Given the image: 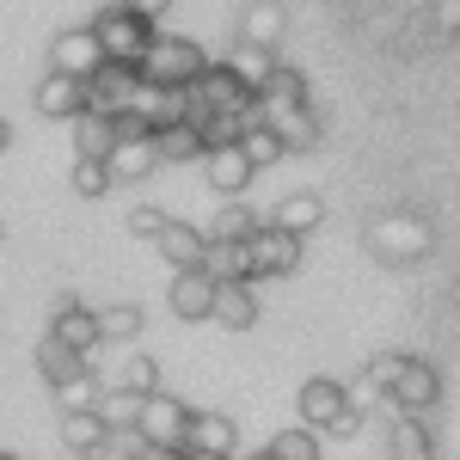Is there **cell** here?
Returning <instances> with one entry per match:
<instances>
[{
  "label": "cell",
  "instance_id": "cell-1",
  "mask_svg": "<svg viewBox=\"0 0 460 460\" xmlns=\"http://www.w3.org/2000/svg\"><path fill=\"white\" fill-rule=\"evenodd\" d=\"M136 68H142V80H154V86H190L197 74L209 68V49H203L197 37L154 31V43H147V56Z\"/></svg>",
  "mask_w": 460,
  "mask_h": 460
},
{
  "label": "cell",
  "instance_id": "cell-2",
  "mask_svg": "<svg viewBox=\"0 0 460 460\" xmlns=\"http://www.w3.org/2000/svg\"><path fill=\"white\" fill-rule=\"evenodd\" d=\"M429 246H436V234H429V221L418 209H387L368 227V252L381 264H418Z\"/></svg>",
  "mask_w": 460,
  "mask_h": 460
},
{
  "label": "cell",
  "instance_id": "cell-3",
  "mask_svg": "<svg viewBox=\"0 0 460 460\" xmlns=\"http://www.w3.org/2000/svg\"><path fill=\"white\" fill-rule=\"evenodd\" d=\"M160 25H147L142 13H129L123 0H111L105 13L93 19V37H99V49H105V62H142L147 43H154Z\"/></svg>",
  "mask_w": 460,
  "mask_h": 460
},
{
  "label": "cell",
  "instance_id": "cell-4",
  "mask_svg": "<svg viewBox=\"0 0 460 460\" xmlns=\"http://www.w3.org/2000/svg\"><path fill=\"white\" fill-rule=\"evenodd\" d=\"M221 111H258L246 86L234 80L227 62H209V68L190 80V123H203V117H221Z\"/></svg>",
  "mask_w": 460,
  "mask_h": 460
},
{
  "label": "cell",
  "instance_id": "cell-5",
  "mask_svg": "<svg viewBox=\"0 0 460 460\" xmlns=\"http://www.w3.org/2000/svg\"><path fill=\"white\" fill-rule=\"evenodd\" d=\"M184 429H190V405L178 399V393H147L142 411H136V436H142L147 448H184Z\"/></svg>",
  "mask_w": 460,
  "mask_h": 460
},
{
  "label": "cell",
  "instance_id": "cell-6",
  "mask_svg": "<svg viewBox=\"0 0 460 460\" xmlns=\"http://www.w3.org/2000/svg\"><path fill=\"white\" fill-rule=\"evenodd\" d=\"M136 86H142V68L136 62H99V68L86 74V111L123 117V111L136 105Z\"/></svg>",
  "mask_w": 460,
  "mask_h": 460
},
{
  "label": "cell",
  "instance_id": "cell-7",
  "mask_svg": "<svg viewBox=\"0 0 460 460\" xmlns=\"http://www.w3.org/2000/svg\"><path fill=\"white\" fill-rule=\"evenodd\" d=\"M252 252V283H264V277H295L301 270V240L277 227V221H258V234L246 240Z\"/></svg>",
  "mask_w": 460,
  "mask_h": 460
},
{
  "label": "cell",
  "instance_id": "cell-8",
  "mask_svg": "<svg viewBox=\"0 0 460 460\" xmlns=\"http://www.w3.org/2000/svg\"><path fill=\"white\" fill-rule=\"evenodd\" d=\"M387 399L399 405V411H411V418H429V411L442 405V375H436V362H424V356H405V368L393 375Z\"/></svg>",
  "mask_w": 460,
  "mask_h": 460
},
{
  "label": "cell",
  "instance_id": "cell-9",
  "mask_svg": "<svg viewBox=\"0 0 460 460\" xmlns=\"http://www.w3.org/2000/svg\"><path fill=\"white\" fill-rule=\"evenodd\" d=\"M31 111L43 117V123H74V117L86 111V80H80V74L49 68V74L31 86Z\"/></svg>",
  "mask_w": 460,
  "mask_h": 460
},
{
  "label": "cell",
  "instance_id": "cell-10",
  "mask_svg": "<svg viewBox=\"0 0 460 460\" xmlns=\"http://www.w3.org/2000/svg\"><path fill=\"white\" fill-rule=\"evenodd\" d=\"M295 411H301L307 429H332L350 411V387L338 375H314V381H301V393H295Z\"/></svg>",
  "mask_w": 460,
  "mask_h": 460
},
{
  "label": "cell",
  "instance_id": "cell-11",
  "mask_svg": "<svg viewBox=\"0 0 460 460\" xmlns=\"http://www.w3.org/2000/svg\"><path fill=\"white\" fill-rule=\"evenodd\" d=\"M166 307H172L178 325H209V314H215V277H209V270H172Z\"/></svg>",
  "mask_w": 460,
  "mask_h": 460
},
{
  "label": "cell",
  "instance_id": "cell-12",
  "mask_svg": "<svg viewBox=\"0 0 460 460\" xmlns=\"http://www.w3.org/2000/svg\"><path fill=\"white\" fill-rule=\"evenodd\" d=\"M264 123L277 129L283 154H319V147H325V117L314 111V99H307V105H288V111H277V117H264Z\"/></svg>",
  "mask_w": 460,
  "mask_h": 460
},
{
  "label": "cell",
  "instance_id": "cell-13",
  "mask_svg": "<svg viewBox=\"0 0 460 460\" xmlns=\"http://www.w3.org/2000/svg\"><path fill=\"white\" fill-rule=\"evenodd\" d=\"M111 178L117 184H147V178H160L166 166H160V147H154V136H123V142L111 147Z\"/></svg>",
  "mask_w": 460,
  "mask_h": 460
},
{
  "label": "cell",
  "instance_id": "cell-14",
  "mask_svg": "<svg viewBox=\"0 0 460 460\" xmlns=\"http://www.w3.org/2000/svg\"><path fill=\"white\" fill-rule=\"evenodd\" d=\"M49 332H56L62 344H74L80 356H93V350H99V307H86V301L62 295L56 314H49Z\"/></svg>",
  "mask_w": 460,
  "mask_h": 460
},
{
  "label": "cell",
  "instance_id": "cell-15",
  "mask_svg": "<svg viewBox=\"0 0 460 460\" xmlns=\"http://www.w3.org/2000/svg\"><path fill=\"white\" fill-rule=\"evenodd\" d=\"M105 62V49H99V37H93V25H68V31H56V43H49V68L62 74H86Z\"/></svg>",
  "mask_w": 460,
  "mask_h": 460
},
{
  "label": "cell",
  "instance_id": "cell-16",
  "mask_svg": "<svg viewBox=\"0 0 460 460\" xmlns=\"http://www.w3.org/2000/svg\"><path fill=\"white\" fill-rule=\"evenodd\" d=\"M203 178H209L215 197H246V184L258 172H252L246 154H240V142H227V147H209V154H203Z\"/></svg>",
  "mask_w": 460,
  "mask_h": 460
},
{
  "label": "cell",
  "instance_id": "cell-17",
  "mask_svg": "<svg viewBox=\"0 0 460 460\" xmlns=\"http://www.w3.org/2000/svg\"><path fill=\"white\" fill-rule=\"evenodd\" d=\"M31 368L43 375V387H62V381H74L80 368H93V356H80L74 344H62L56 332H43L31 344Z\"/></svg>",
  "mask_w": 460,
  "mask_h": 460
},
{
  "label": "cell",
  "instance_id": "cell-18",
  "mask_svg": "<svg viewBox=\"0 0 460 460\" xmlns=\"http://www.w3.org/2000/svg\"><path fill=\"white\" fill-rule=\"evenodd\" d=\"M184 448H203V455H240V424L227 411H190V429H184Z\"/></svg>",
  "mask_w": 460,
  "mask_h": 460
},
{
  "label": "cell",
  "instance_id": "cell-19",
  "mask_svg": "<svg viewBox=\"0 0 460 460\" xmlns=\"http://www.w3.org/2000/svg\"><path fill=\"white\" fill-rule=\"evenodd\" d=\"M264 221H277L295 240H307V234L325 227V197H319V190H288V197H277V209L264 215Z\"/></svg>",
  "mask_w": 460,
  "mask_h": 460
},
{
  "label": "cell",
  "instance_id": "cell-20",
  "mask_svg": "<svg viewBox=\"0 0 460 460\" xmlns=\"http://www.w3.org/2000/svg\"><path fill=\"white\" fill-rule=\"evenodd\" d=\"M203 246H209V234L190 227V221H178V215L160 227V240H154V252H160L172 270H197V264H203Z\"/></svg>",
  "mask_w": 460,
  "mask_h": 460
},
{
  "label": "cell",
  "instance_id": "cell-21",
  "mask_svg": "<svg viewBox=\"0 0 460 460\" xmlns=\"http://www.w3.org/2000/svg\"><path fill=\"white\" fill-rule=\"evenodd\" d=\"M234 37L277 49V43L288 37V6H283V0H252L246 13H240V25H234Z\"/></svg>",
  "mask_w": 460,
  "mask_h": 460
},
{
  "label": "cell",
  "instance_id": "cell-22",
  "mask_svg": "<svg viewBox=\"0 0 460 460\" xmlns=\"http://www.w3.org/2000/svg\"><path fill=\"white\" fill-rule=\"evenodd\" d=\"M209 325L252 332V325H258V288H252V283H215V314H209Z\"/></svg>",
  "mask_w": 460,
  "mask_h": 460
},
{
  "label": "cell",
  "instance_id": "cell-23",
  "mask_svg": "<svg viewBox=\"0 0 460 460\" xmlns=\"http://www.w3.org/2000/svg\"><path fill=\"white\" fill-rule=\"evenodd\" d=\"M221 62L234 68V80H240L246 93H258V86H264V80L277 74V49H264V43H246V37H234Z\"/></svg>",
  "mask_w": 460,
  "mask_h": 460
},
{
  "label": "cell",
  "instance_id": "cell-24",
  "mask_svg": "<svg viewBox=\"0 0 460 460\" xmlns=\"http://www.w3.org/2000/svg\"><path fill=\"white\" fill-rule=\"evenodd\" d=\"M252 99H258V117H277V111H288V105H307V74L277 62V74H270Z\"/></svg>",
  "mask_w": 460,
  "mask_h": 460
},
{
  "label": "cell",
  "instance_id": "cell-25",
  "mask_svg": "<svg viewBox=\"0 0 460 460\" xmlns=\"http://www.w3.org/2000/svg\"><path fill=\"white\" fill-rule=\"evenodd\" d=\"M99 381H105V387L136 393V399H147V393L160 387V362H154V356H142V350H123V356L105 368V375H99Z\"/></svg>",
  "mask_w": 460,
  "mask_h": 460
},
{
  "label": "cell",
  "instance_id": "cell-26",
  "mask_svg": "<svg viewBox=\"0 0 460 460\" xmlns=\"http://www.w3.org/2000/svg\"><path fill=\"white\" fill-rule=\"evenodd\" d=\"M197 270H209L215 283H252V252H246V240H209Z\"/></svg>",
  "mask_w": 460,
  "mask_h": 460
},
{
  "label": "cell",
  "instance_id": "cell-27",
  "mask_svg": "<svg viewBox=\"0 0 460 460\" xmlns=\"http://www.w3.org/2000/svg\"><path fill=\"white\" fill-rule=\"evenodd\" d=\"M387 455L393 460H436V436H429L424 418H411V411H399L387 429Z\"/></svg>",
  "mask_w": 460,
  "mask_h": 460
},
{
  "label": "cell",
  "instance_id": "cell-28",
  "mask_svg": "<svg viewBox=\"0 0 460 460\" xmlns=\"http://www.w3.org/2000/svg\"><path fill=\"white\" fill-rule=\"evenodd\" d=\"M111 147H117V117L80 111V117H74V154H80V160H111Z\"/></svg>",
  "mask_w": 460,
  "mask_h": 460
},
{
  "label": "cell",
  "instance_id": "cell-29",
  "mask_svg": "<svg viewBox=\"0 0 460 460\" xmlns=\"http://www.w3.org/2000/svg\"><path fill=\"white\" fill-rule=\"evenodd\" d=\"M154 147H160V166H190V160H203V129L166 123V129H154Z\"/></svg>",
  "mask_w": 460,
  "mask_h": 460
},
{
  "label": "cell",
  "instance_id": "cell-30",
  "mask_svg": "<svg viewBox=\"0 0 460 460\" xmlns=\"http://www.w3.org/2000/svg\"><path fill=\"white\" fill-rule=\"evenodd\" d=\"M258 221H264V215H252L246 197H221V209L203 221V234H209V240H252Z\"/></svg>",
  "mask_w": 460,
  "mask_h": 460
},
{
  "label": "cell",
  "instance_id": "cell-31",
  "mask_svg": "<svg viewBox=\"0 0 460 460\" xmlns=\"http://www.w3.org/2000/svg\"><path fill=\"white\" fill-rule=\"evenodd\" d=\"M142 325H147V314L136 301H111V307H99V344H136Z\"/></svg>",
  "mask_w": 460,
  "mask_h": 460
},
{
  "label": "cell",
  "instance_id": "cell-32",
  "mask_svg": "<svg viewBox=\"0 0 460 460\" xmlns=\"http://www.w3.org/2000/svg\"><path fill=\"white\" fill-rule=\"evenodd\" d=\"M105 418L99 411H62V448L68 455H99V442H105Z\"/></svg>",
  "mask_w": 460,
  "mask_h": 460
},
{
  "label": "cell",
  "instance_id": "cell-33",
  "mask_svg": "<svg viewBox=\"0 0 460 460\" xmlns=\"http://www.w3.org/2000/svg\"><path fill=\"white\" fill-rule=\"evenodd\" d=\"M240 154L252 160V172H264V166H277V160H288L283 142H277V129L258 117V123H246V136H240Z\"/></svg>",
  "mask_w": 460,
  "mask_h": 460
},
{
  "label": "cell",
  "instance_id": "cell-34",
  "mask_svg": "<svg viewBox=\"0 0 460 460\" xmlns=\"http://www.w3.org/2000/svg\"><path fill=\"white\" fill-rule=\"evenodd\" d=\"M270 455H277V460H325V448H319V429L288 424V429L270 436Z\"/></svg>",
  "mask_w": 460,
  "mask_h": 460
},
{
  "label": "cell",
  "instance_id": "cell-35",
  "mask_svg": "<svg viewBox=\"0 0 460 460\" xmlns=\"http://www.w3.org/2000/svg\"><path fill=\"white\" fill-rule=\"evenodd\" d=\"M49 393H56V411H93L99 393H105V381H99L93 368H80L74 381H62V387H49Z\"/></svg>",
  "mask_w": 460,
  "mask_h": 460
},
{
  "label": "cell",
  "instance_id": "cell-36",
  "mask_svg": "<svg viewBox=\"0 0 460 460\" xmlns=\"http://www.w3.org/2000/svg\"><path fill=\"white\" fill-rule=\"evenodd\" d=\"M68 184H74V197L99 203V197H111V184H117V178H111V166H105V160H80V154H74V172H68Z\"/></svg>",
  "mask_w": 460,
  "mask_h": 460
},
{
  "label": "cell",
  "instance_id": "cell-37",
  "mask_svg": "<svg viewBox=\"0 0 460 460\" xmlns=\"http://www.w3.org/2000/svg\"><path fill=\"white\" fill-rule=\"evenodd\" d=\"M93 411H99L111 429H136V411H142V399H136V393H123V387H105Z\"/></svg>",
  "mask_w": 460,
  "mask_h": 460
},
{
  "label": "cell",
  "instance_id": "cell-38",
  "mask_svg": "<svg viewBox=\"0 0 460 460\" xmlns=\"http://www.w3.org/2000/svg\"><path fill=\"white\" fill-rule=\"evenodd\" d=\"M172 215L160 209V203H136V209L123 215V227H129V240H142V246H154L160 240V227H166Z\"/></svg>",
  "mask_w": 460,
  "mask_h": 460
},
{
  "label": "cell",
  "instance_id": "cell-39",
  "mask_svg": "<svg viewBox=\"0 0 460 460\" xmlns=\"http://www.w3.org/2000/svg\"><path fill=\"white\" fill-rule=\"evenodd\" d=\"M405 368V350H375L368 356V368H362V387H375V393H387L393 387V375Z\"/></svg>",
  "mask_w": 460,
  "mask_h": 460
},
{
  "label": "cell",
  "instance_id": "cell-40",
  "mask_svg": "<svg viewBox=\"0 0 460 460\" xmlns=\"http://www.w3.org/2000/svg\"><path fill=\"white\" fill-rule=\"evenodd\" d=\"M429 25L436 37H460V0H429Z\"/></svg>",
  "mask_w": 460,
  "mask_h": 460
},
{
  "label": "cell",
  "instance_id": "cell-41",
  "mask_svg": "<svg viewBox=\"0 0 460 460\" xmlns=\"http://www.w3.org/2000/svg\"><path fill=\"white\" fill-rule=\"evenodd\" d=\"M123 6H129V13H142L147 25H160V19H166V13H172L178 0H123Z\"/></svg>",
  "mask_w": 460,
  "mask_h": 460
},
{
  "label": "cell",
  "instance_id": "cell-42",
  "mask_svg": "<svg viewBox=\"0 0 460 460\" xmlns=\"http://www.w3.org/2000/svg\"><path fill=\"white\" fill-rule=\"evenodd\" d=\"M356 429H362V405H350V411H344V418H338V424L325 429V436H344V442H350Z\"/></svg>",
  "mask_w": 460,
  "mask_h": 460
},
{
  "label": "cell",
  "instance_id": "cell-43",
  "mask_svg": "<svg viewBox=\"0 0 460 460\" xmlns=\"http://www.w3.org/2000/svg\"><path fill=\"white\" fill-rule=\"evenodd\" d=\"M178 455H184V448H147V442H142V455H136V460H178Z\"/></svg>",
  "mask_w": 460,
  "mask_h": 460
},
{
  "label": "cell",
  "instance_id": "cell-44",
  "mask_svg": "<svg viewBox=\"0 0 460 460\" xmlns=\"http://www.w3.org/2000/svg\"><path fill=\"white\" fill-rule=\"evenodd\" d=\"M178 460H227V455H203V448H184Z\"/></svg>",
  "mask_w": 460,
  "mask_h": 460
},
{
  "label": "cell",
  "instance_id": "cell-45",
  "mask_svg": "<svg viewBox=\"0 0 460 460\" xmlns=\"http://www.w3.org/2000/svg\"><path fill=\"white\" fill-rule=\"evenodd\" d=\"M6 147H13V123L0 117V154H6Z\"/></svg>",
  "mask_w": 460,
  "mask_h": 460
},
{
  "label": "cell",
  "instance_id": "cell-46",
  "mask_svg": "<svg viewBox=\"0 0 460 460\" xmlns=\"http://www.w3.org/2000/svg\"><path fill=\"white\" fill-rule=\"evenodd\" d=\"M252 460H277V455H270V448H258V455H252Z\"/></svg>",
  "mask_w": 460,
  "mask_h": 460
},
{
  "label": "cell",
  "instance_id": "cell-47",
  "mask_svg": "<svg viewBox=\"0 0 460 460\" xmlns=\"http://www.w3.org/2000/svg\"><path fill=\"white\" fill-rule=\"evenodd\" d=\"M0 460H25V455H0Z\"/></svg>",
  "mask_w": 460,
  "mask_h": 460
},
{
  "label": "cell",
  "instance_id": "cell-48",
  "mask_svg": "<svg viewBox=\"0 0 460 460\" xmlns=\"http://www.w3.org/2000/svg\"><path fill=\"white\" fill-rule=\"evenodd\" d=\"M0 240H6V221H0Z\"/></svg>",
  "mask_w": 460,
  "mask_h": 460
}]
</instances>
